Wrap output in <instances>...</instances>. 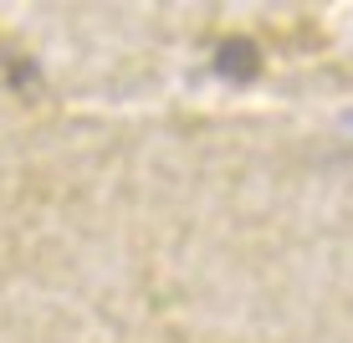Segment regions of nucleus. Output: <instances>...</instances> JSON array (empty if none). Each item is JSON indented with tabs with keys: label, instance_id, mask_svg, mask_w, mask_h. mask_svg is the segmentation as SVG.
<instances>
[{
	"label": "nucleus",
	"instance_id": "obj_1",
	"mask_svg": "<svg viewBox=\"0 0 353 343\" xmlns=\"http://www.w3.org/2000/svg\"><path fill=\"white\" fill-rule=\"evenodd\" d=\"M215 67H221L225 77H251V72H256V46L236 36V41H225L221 52H215Z\"/></svg>",
	"mask_w": 353,
	"mask_h": 343
}]
</instances>
